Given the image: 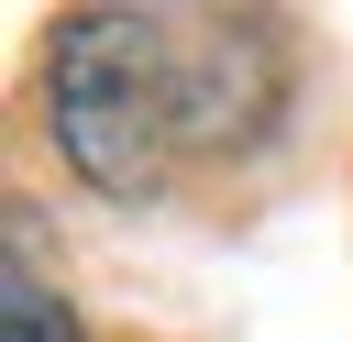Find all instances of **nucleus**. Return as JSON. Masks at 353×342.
Listing matches in <instances>:
<instances>
[{"instance_id":"nucleus-1","label":"nucleus","mask_w":353,"mask_h":342,"mask_svg":"<svg viewBox=\"0 0 353 342\" xmlns=\"http://www.w3.org/2000/svg\"><path fill=\"white\" fill-rule=\"evenodd\" d=\"M287 22L276 11H143L88 0L44 33V132L99 199H154L188 165H221L287 110Z\"/></svg>"},{"instance_id":"nucleus-2","label":"nucleus","mask_w":353,"mask_h":342,"mask_svg":"<svg viewBox=\"0 0 353 342\" xmlns=\"http://www.w3.org/2000/svg\"><path fill=\"white\" fill-rule=\"evenodd\" d=\"M0 342H77V309H66V287L33 265L22 221H11V265H0Z\"/></svg>"}]
</instances>
